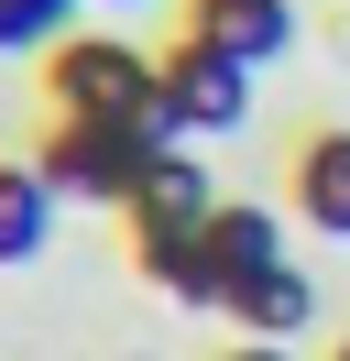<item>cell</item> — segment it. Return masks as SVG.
<instances>
[{
    "instance_id": "1",
    "label": "cell",
    "mask_w": 350,
    "mask_h": 361,
    "mask_svg": "<svg viewBox=\"0 0 350 361\" xmlns=\"http://www.w3.org/2000/svg\"><path fill=\"white\" fill-rule=\"evenodd\" d=\"M153 154H175L164 132H143V121H55L44 132V186L55 197H88V208H131V186L153 176Z\"/></svg>"
},
{
    "instance_id": "2",
    "label": "cell",
    "mask_w": 350,
    "mask_h": 361,
    "mask_svg": "<svg viewBox=\"0 0 350 361\" xmlns=\"http://www.w3.org/2000/svg\"><path fill=\"white\" fill-rule=\"evenodd\" d=\"M44 99H55V121H143L153 132V55H131L121 33H66L44 55Z\"/></svg>"
},
{
    "instance_id": "3",
    "label": "cell",
    "mask_w": 350,
    "mask_h": 361,
    "mask_svg": "<svg viewBox=\"0 0 350 361\" xmlns=\"http://www.w3.org/2000/svg\"><path fill=\"white\" fill-rule=\"evenodd\" d=\"M252 121V66H230L219 44H175L153 55V132L164 142H197V132H241Z\"/></svg>"
},
{
    "instance_id": "4",
    "label": "cell",
    "mask_w": 350,
    "mask_h": 361,
    "mask_svg": "<svg viewBox=\"0 0 350 361\" xmlns=\"http://www.w3.org/2000/svg\"><path fill=\"white\" fill-rule=\"evenodd\" d=\"M131 241H175V230H208L219 219V186L197 176V154H153V176L131 186Z\"/></svg>"
},
{
    "instance_id": "5",
    "label": "cell",
    "mask_w": 350,
    "mask_h": 361,
    "mask_svg": "<svg viewBox=\"0 0 350 361\" xmlns=\"http://www.w3.org/2000/svg\"><path fill=\"white\" fill-rule=\"evenodd\" d=\"M186 33H197V44H219L230 66H274V55L296 44V0H197Z\"/></svg>"
},
{
    "instance_id": "6",
    "label": "cell",
    "mask_w": 350,
    "mask_h": 361,
    "mask_svg": "<svg viewBox=\"0 0 350 361\" xmlns=\"http://www.w3.org/2000/svg\"><path fill=\"white\" fill-rule=\"evenodd\" d=\"M284 186H296V219H306V230L350 241V132H306Z\"/></svg>"
},
{
    "instance_id": "7",
    "label": "cell",
    "mask_w": 350,
    "mask_h": 361,
    "mask_svg": "<svg viewBox=\"0 0 350 361\" xmlns=\"http://www.w3.org/2000/svg\"><path fill=\"white\" fill-rule=\"evenodd\" d=\"M230 317H241V339H296L306 317H318V285H306L296 263H262V274L230 285Z\"/></svg>"
},
{
    "instance_id": "8",
    "label": "cell",
    "mask_w": 350,
    "mask_h": 361,
    "mask_svg": "<svg viewBox=\"0 0 350 361\" xmlns=\"http://www.w3.org/2000/svg\"><path fill=\"white\" fill-rule=\"evenodd\" d=\"M208 263H219V307H230V285H241V274L284 263V230H274V208H230V197H219V219H208Z\"/></svg>"
},
{
    "instance_id": "9",
    "label": "cell",
    "mask_w": 350,
    "mask_h": 361,
    "mask_svg": "<svg viewBox=\"0 0 350 361\" xmlns=\"http://www.w3.org/2000/svg\"><path fill=\"white\" fill-rule=\"evenodd\" d=\"M44 230H55V186H44V164H0V263H33Z\"/></svg>"
},
{
    "instance_id": "10",
    "label": "cell",
    "mask_w": 350,
    "mask_h": 361,
    "mask_svg": "<svg viewBox=\"0 0 350 361\" xmlns=\"http://www.w3.org/2000/svg\"><path fill=\"white\" fill-rule=\"evenodd\" d=\"M131 263L175 295V307H219V263H208V230H175V241H131Z\"/></svg>"
},
{
    "instance_id": "11",
    "label": "cell",
    "mask_w": 350,
    "mask_h": 361,
    "mask_svg": "<svg viewBox=\"0 0 350 361\" xmlns=\"http://www.w3.org/2000/svg\"><path fill=\"white\" fill-rule=\"evenodd\" d=\"M88 0H0V55H55Z\"/></svg>"
},
{
    "instance_id": "12",
    "label": "cell",
    "mask_w": 350,
    "mask_h": 361,
    "mask_svg": "<svg viewBox=\"0 0 350 361\" xmlns=\"http://www.w3.org/2000/svg\"><path fill=\"white\" fill-rule=\"evenodd\" d=\"M230 361H296V350H284V339H241Z\"/></svg>"
},
{
    "instance_id": "13",
    "label": "cell",
    "mask_w": 350,
    "mask_h": 361,
    "mask_svg": "<svg viewBox=\"0 0 350 361\" xmlns=\"http://www.w3.org/2000/svg\"><path fill=\"white\" fill-rule=\"evenodd\" d=\"M88 11H143V0H88Z\"/></svg>"
},
{
    "instance_id": "14",
    "label": "cell",
    "mask_w": 350,
    "mask_h": 361,
    "mask_svg": "<svg viewBox=\"0 0 350 361\" xmlns=\"http://www.w3.org/2000/svg\"><path fill=\"white\" fill-rule=\"evenodd\" d=\"M328 361H350V339H339V350H328Z\"/></svg>"
}]
</instances>
